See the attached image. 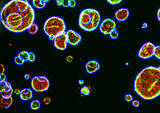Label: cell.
I'll return each mask as SVG.
<instances>
[{
    "instance_id": "1",
    "label": "cell",
    "mask_w": 160,
    "mask_h": 113,
    "mask_svg": "<svg viewBox=\"0 0 160 113\" xmlns=\"http://www.w3.org/2000/svg\"><path fill=\"white\" fill-rule=\"evenodd\" d=\"M35 19V13L27 0H11L2 7L0 20L9 31L20 33L25 32Z\"/></svg>"
},
{
    "instance_id": "2",
    "label": "cell",
    "mask_w": 160,
    "mask_h": 113,
    "mask_svg": "<svg viewBox=\"0 0 160 113\" xmlns=\"http://www.w3.org/2000/svg\"><path fill=\"white\" fill-rule=\"evenodd\" d=\"M134 90L142 98L151 100L160 96V67L149 66L136 76Z\"/></svg>"
},
{
    "instance_id": "3",
    "label": "cell",
    "mask_w": 160,
    "mask_h": 113,
    "mask_svg": "<svg viewBox=\"0 0 160 113\" xmlns=\"http://www.w3.org/2000/svg\"><path fill=\"white\" fill-rule=\"evenodd\" d=\"M101 21L99 12L96 9L86 8L81 12L79 19V27L86 32L96 31Z\"/></svg>"
},
{
    "instance_id": "4",
    "label": "cell",
    "mask_w": 160,
    "mask_h": 113,
    "mask_svg": "<svg viewBox=\"0 0 160 113\" xmlns=\"http://www.w3.org/2000/svg\"><path fill=\"white\" fill-rule=\"evenodd\" d=\"M66 24L64 19L57 16L50 17L45 22L43 31L50 41H54L59 32H66Z\"/></svg>"
},
{
    "instance_id": "5",
    "label": "cell",
    "mask_w": 160,
    "mask_h": 113,
    "mask_svg": "<svg viewBox=\"0 0 160 113\" xmlns=\"http://www.w3.org/2000/svg\"><path fill=\"white\" fill-rule=\"evenodd\" d=\"M33 90L37 92H43L48 90L50 87V82L45 76H34L31 81Z\"/></svg>"
},
{
    "instance_id": "6",
    "label": "cell",
    "mask_w": 160,
    "mask_h": 113,
    "mask_svg": "<svg viewBox=\"0 0 160 113\" xmlns=\"http://www.w3.org/2000/svg\"><path fill=\"white\" fill-rule=\"evenodd\" d=\"M156 46L150 42L145 43L142 45L139 51L138 57L144 59L151 58L154 56V50Z\"/></svg>"
},
{
    "instance_id": "7",
    "label": "cell",
    "mask_w": 160,
    "mask_h": 113,
    "mask_svg": "<svg viewBox=\"0 0 160 113\" xmlns=\"http://www.w3.org/2000/svg\"><path fill=\"white\" fill-rule=\"evenodd\" d=\"M117 23L114 20L106 18L101 22L99 26V30L104 35H109L116 28Z\"/></svg>"
},
{
    "instance_id": "8",
    "label": "cell",
    "mask_w": 160,
    "mask_h": 113,
    "mask_svg": "<svg viewBox=\"0 0 160 113\" xmlns=\"http://www.w3.org/2000/svg\"><path fill=\"white\" fill-rule=\"evenodd\" d=\"M66 32H60L56 35L54 40V45L57 49L60 51L66 50L67 47V41Z\"/></svg>"
},
{
    "instance_id": "9",
    "label": "cell",
    "mask_w": 160,
    "mask_h": 113,
    "mask_svg": "<svg viewBox=\"0 0 160 113\" xmlns=\"http://www.w3.org/2000/svg\"><path fill=\"white\" fill-rule=\"evenodd\" d=\"M68 44L71 46L77 45L82 40L81 35L72 29H68L66 32Z\"/></svg>"
},
{
    "instance_id": "10",
    "label": "cell",
    "mask_w": 160,
    "mask_h": 113,
    "mask_svg": "<svg viewBox=\"0 0 160 113\" xmlns=\"http://www.w3.org/2000/svg\"><path fill=\"white\" fill-rule=\"evenodd\" d=\"M0 92L2 97L5 99H8L12 97L13 89L10 83L6 81H0Z\"/></svg>"
},
{
    "instance_id": "11",
    "label": "cell",
    "mask_w": 160,
    "mask_h": 113,
    "mask_svg": "<svg viewBox=\"0 0 160 113\" xmlns=\"http://www.w3.org/2000/svg\"><path fill=\"white\" fill-rule=\"evenodd\" d=\"M115 18L118 21L123 22L126 21L129 17L130 12L126 8H122L117 10L115 13Z\"/></svg>"
},
{
    "instance_id": "12",
    "label": "cell",
    "mask_w": 160,
    "mask_h": 113,
    "mask_svg": "<svg viewBox=\"0 0 160 113\" xmlns=\"http://www.w3.org/2000/svg\"><path fill=\"white\" fill-rule=\"evenodd\" d=\"M85 70L89 74H93L96 73L100 68L99 63L96 60L88 61L85 64Z\"/></svg>"
},
{
    "instance_id": "13",
    "label": "cell",
    "mask_w": 160,
    "mask_h": 113,
    "mask_svg": "<svg viewBox=\"0 0 160 113\" xmlns=\"http://www.w3.org/2000/svg\"><path fill=\"white\" fill-rule=\"evenodd\" d=\"M20 99L23 101L31 100L33 98V92L31 89L25 88L22 89L20 95Z\"/></svg>"
},
{
    "instance_id": "14",
    "label": "cell",
    "mask_w": 160,
    "mask_h": 113,
    "mask_svg": "<svg viewBox=\"0 0 160 113\" xmlns=\"http://www.w3.org/2000/svg\"><path fill=\"white\" fill-rule=\"evenodd\" d=\"M13 101L12 97L8 99H5L2 97L0 104L1 107L3 109H7L12 104Z\"/></svg>"
},
{
    "instance_id": "15",
    "label": "cell",
    "mask_w": 160,
    "mask_h": 113,
    "mask_svg": "<svg viewBox=\"0 0 160 113\" xmlns=\"http://www.w3.org/2000/svg\"><path fill=\"white\" fill-rule=\"evenodd\" d=\"M45 0H33L32 4L34 7L38 9H44L46 5Z\"/></svg>"
},
{
    "instance_id": "16",
    "label": "cell",
    "mask_w": 160,
    "mask_h": 113,
    "mask_svg": "<svg viewBox=\"0 0 160 113\" xmlns=\"http://www.w3.org/2000/svg\"><path fill=\"white\" fill-rule=\"evenodd\" d=\"M41 106V104L40 101L38 100H32L30 104L31 109L34 111L39 110Z\"/></svg>"
},
{
    "instance_id": "17",
    "label": "cell",
    "mask_w": 160,
    "mask_h": 113,
    "mask_svg": "<svg viewBox=\"0 0 160 113\" xmlns=\"http://www.w3.org/2000/svg\"><path fill=\"white\" fill-rule=\"evenodd\" d=\"M39 27L35 23H34L29 26L28 31V33L32 35L36 34L38 32Z\"/></svg>"
},
{
    "instance_id": "18",
    "label": "cell",
    "mask_w": 160,
    "mask_h": 113,
    "mask_svg": "<svg viewBox=\"0 0 160 113\" xmlns=\"http://www.w3.org/2000/svg\"><path fill=\"white\" fill-rule=\"evenodd\" d=\"M18 55L21 57L25 62L28 61V52L26 51H23L20 52Z\"/></svg>"
},
{
    "instance_id": "19",
    "label": "cell",
    "mask_w": 160,
    "mask_h": 113,
    "mask_svg": "<svg viewBox=\"0 0 160 113\" xmlns=\"http://www.w3.org/2000/svg\"><path fill=\"white\" fill-rule=\"evenodd\" d=\"M15 63L18 65H22L24 64L25 62L20 56L17 55L16 56L14 59Z\"/></svg>"
},
{
    "instance_id": "20",
    "label": "cell",
    "mask_w": 160,
    "mask_h": 113,
    "mask_svg": "<svg viewBox=\"0 0 160 113\" xmlns=\"http://www.w3.org/2000/svg\"><path fill=\"white\" fill-rule=\"evenodd\" d=\"M109 35L111 39L115 40L117 39L119 37V33L118 29L116 28Z\"/></svg>"
},
{
    "instance_id": "21",
    "label": "cell",
    "mask_w": 160,
    "mask_h": 113,
    "mask_svg": "<svg viewBox=\"0 0 160 113\" xmlns=\"http://www.w3.org/2000/svg\"><path fill=\"white\" fill-rule=\"evenodd\" d=\"M154 56L159 60L160 58V45L156 46L154 50Z\"/></svg>"
},
{
    "instance_id": "22",
    "label": "cell",
    "mask_w": 160,
    "mask_h": 113,
    "mask_svg": "<svg viewBox=\"0 0 160 113\" xmlns=\"http://www.w3.org/2000/svg\"><path fill=\"white\" fill-rule=\"evenodd\" d=\"M90 93V89L86 86H84L81 88L80 90V94L84 96H88Z\"/></svg>"
},
{
    "instance_id": "23",
    "label": "cell",
    "mask_w": 160,
    "mask_h": 113,
    "mask_svg": "<svg viewBox=\"0 0 160 113\" xmlns=\"http://www.w3.org/2000/svg\"><path fill=\"white\" fill-rule=\"evenodd\" d=\"M36 57L33 52H29L28 62H34L36 61Z\"/></svg>"
},
{
    "instance_id": "24",
    "label": "cell",
    "mask_w": 160,
    "mask_h": 113,
    "mask_svg": "<svg viewBox=\"0 0 160 113\" xmlns=\"http://www.w3.org/2000/svg\"><path fill=\"white\" fill-rule=\"evenodd\" d=\"M122 0H107V1L110 4L113 5H116L120 4Z\"/></svg>"
},
{
    "instance_id": "25",
    "label": "cell",
    "mask_w": 160,
    "mask_h": 113,
    "mask_svg": "<svg viewBox=\"0 0 160 113\" xmlns=\"http://www.w3.org/2000/svg\"><path fill=\"white\" fill-rule=\"evenodd\" d=\"M124 100L127 102H131L133 100V97L131 94H126L124 96Z\"/></svg>"
},
{
    "instance_id": "26",
    "label": "cell",
    "mask_w": 160,
    "mask_h": 113,
    "mask_svg": "<svg viewBox=\"0 0 160 113\" xmlns=\"http://www.w3.org/2000/svg\"><path fill=\"white\" fill-rule=\"evenodd\" d=\"M69 7L72 8H75L76 6V1L75 0H69Z\"/></svg>"
},
{
    "instance_id": "27",
    "label": "cell",
    "mask_w": 160,
    "mask_h": 113,
    "mask_svg": "<svg viewBox=\"0 0 160 113\" xmlns=\"http://www.w3.org/2000/svg\"><path fill=\"white\" fill-rule=\"evenodd\" d=\"M70 5V1H64L62 5V7H69Z\"/></svg>"
},
{
    "instance_id": "28",
    "label": "cell",
    "mask_w": 160,
    "mask_h": 113,
    "mask_svg": "<svg viewBox=\"0 0 160 113\" xmlns=\"http://www.w3.org/2000/svg\"><path fill=\"white\" fill-rule=\"evenodd\" d=\"M132 105L135 108H138L140 105V102L137 100H134L132 103Z\"/></svg>"
},
{
    "instance_id": "29",
    "label": "cell",
    "mask_w": 160,
    "mask_h": 113,
    "mask_svg": "<svg viewBox=\"0 0 160 113\" xmlns=\"http://www.w3.org/2000/svg\"><path fill=\"white\" fill-rule=\"evenodd\" d=\"M51 101V99L49 97H47L43 100L44 102L46 105L49 104L50 102Z\"/></svg>"
},
{
    "instance_id": "30",
    "label": "cell",
    "mask_w": 160,
    "mask_h": 113,
    "mask_svg": "<svg viewBox=\"0 0 160 113\" xmlns=\"http://www.w3.org/2000/svg\"><path fill=\"white\" fill-rule=\"evenodd\" d=\"M0 76H1V81L2 80H6L7 79V76L4 73H1L0 74Z\"/></svg>"
},
{
    "instance_id": "31",
    "label": "cell",
    "mask_w": 160,
    "mask_h": 113,
    "mask_svg": "<svg viewBox=\"0 0 160 113\" xmlns=\"http://www.w3.org/2000/svg\"><path fill=\"white\" fill-rule=\"evenodd\" d=\"M56 1L58 6H62L64 0H56Z\"/></svg>"
},
{
    "instance_id": "32",
    "label": "cell",
    "mask_w": 160,
    "mask_h": 113,
    "mask_svg": "<svg viewBox=\"0 0 160 113\" xmlns=\"http://www.w3.org/2000/svg\"><path fill=\"white\" fill-rule=\"evenodd\" d=\"M157 17L158 21L160 22V7L157 11Z\"/></svg>"
},
{
    "instance_id": "33",
    "label": "cell",
    "mask_w": 160,
    "mask_h": 113,
    "mask_svg": "<svg viewBox=\"0 0 160 113\" xmlns=\"http://www.w3.org/2000/svg\"><path fill=\"white\" fill-rule=\"evenodd\" d=\"M73 58L71 56H69L66 58L67 61L69 62H72L73 60Z\"/></svg>"
},
{
    "instance_id": "34",
    "label": "cell",
    "mask_w": 160,
    "mask_h": 113,
    "mask_svg": "<svg viewBox=\"0 0 160 113\" xmlns=\"http://www.w3.org/2000/svg\"><path fill=\"white\" fill-rule=\"evenodd\" d=\"M1 73H4L5 70V69L4 67V65L3 64H1Z\"/></svg>"
},
{
    "instance_id": "35",
    "label": "cell",
    "mask_w": 160,
    "mask_h": 113,
    "mask_svg": "<svg viewBox=\"0 0 160 113\" xmlns=\"http://www.w3.org/2000/svg\"><path fill=\"white\" fill-rule=\"evenodd\" d=\"M20 91L19 89H16L15 91V93L17 95H20Z\"/></svg>"
},
{
    "instance_id": "36",
    "label": "cell",
    "mask_w": 160,
    "mask_h": 113,
    "mask_svg": "<svg viewBox=\"0 0 160 113\" xmlns=\"http://www.w3.org/2000/svg\"><path fill=\"white\" fill-rule=\"evenodd\" d=\"M78 83L80 85H82L84 84V81L83 80H80L78 81Z\"/></svg>"
},
{
    "instance_id": "37",
    "label": "cell",
    "mask_w": 160,
    "mask_h": 113,
    "mask_svg": "<svg viewBox=\"0 0 160 113\" xmlns=\"http://www.w3.org/2000/svg\"><path fill=\"white\" fill-rule=\"evenodd\" d=\"M24 78L26 80H28L30 78V76L29 74H26L24 76Z\"/></svg>"
},
{
    "instance_id": "38",
    "label": "cell",
    "mask_w": 160,
    "mask_h": 113,
    "mask_svg": "<svg viewBox=\"0 0 160 113\" xmlns=\"http://www.w3.org/2000/svg\"><path fill=\"white\" fill-rule=\"evenodd\" d=\"M148 26L147 23H145L143 24V25H142V28H146Z\"/></svg>"
},
{
    "instance_id": "39",
    "label": "cell",
    "mask_w": 160,
    "mask_h": 113,
    "mask_svg": "<svg viewBox=\"0 0 160 113\" xmlns=\"http://www.w3.org/2000/svg\"><path fill=\"white\" fill-rule=\"evenodd\" d=\"M45 1L47 3L49 2L50 1V0H45Z\"/></svg>"
},
{
    "instance_id": "40",
    "label": "cell",
    "mask_w": 160,
    "mask_h": 113,
    "mask_svg": "<svg viewBox=\"0 0 160 113\" xmlns=\"http://www.w3.org/2000/svg\"><path fill=\"white\" fill-rule=\"evenodd\" d=\"M126 65H129V63H126Z\"/></svg>"
},
{
    "instance_id": "41",
    "label": "cell",
    "mask_w": 160,
    "mask_h": 113,
    "mask_svg": "<svg viewBox=\"0 0 160 113\" xmlns=\"http://www.w3.org/2000/svg\"><path fill=\"white\" fill-rule=\"evenodd\" d=\"M9 45L10 46H11V43L9 44Z\"/></svg>"
},
{
    "instance_id": "42",
    "label": "cell",
    "mask_w": 160,
    "mask_h": 113,
    "mask_svg": "<svg viewBox=\"0 0 160 113\" xmlns=\"http://www.w3.org/2000/svg\"><path fill=\"white\" fill-rule=\"evenodd\" d=\"M159 60L160 61V59H159Z\"/></svg>"
}]
</instances>
